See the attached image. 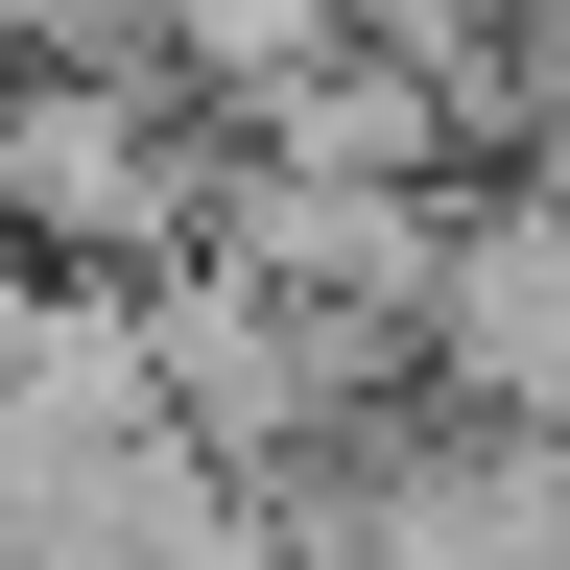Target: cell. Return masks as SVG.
Returning a JSON list of instances; mask_svg holds the SVG:
<instances>
[{
  "instance_id": "6da1fadb",
  "label": "cell",
  "mask_w": 570,
  "mask_h": 570,
  "mask_svg": "<svg viewBox=\"0 0 570 570\" xmlns=\"http://www.w3.org/2000/svg\"><path fill=\"white\" fill-rule=\"evenodd\" d=\"M0 214H24V238H71V262H142V238H167V119L96 96V71L0 96Z\"/></svg>"
}]
</instances>
